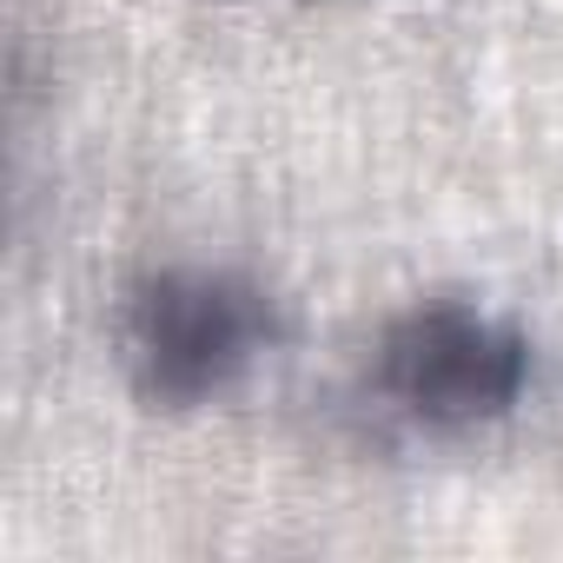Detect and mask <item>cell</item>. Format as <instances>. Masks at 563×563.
<instances>
[{
  "label": "cell",
  "instance_id": "6da1fadb",
  "mask_svg": "<svg viewBox=\"0 0 563 563\" xmlns=\"http://www.w3.org/2000/svg\"><path fill=\"white\" fill-rule=\"evenodd\" d=\"M120 345L133 385L153 405L186 411L219 398L272 345V299L225 265H159L126 292Z\"/></svg>",
  "mask_w": 563,
  "mask_h": 563
},
{
  "label": "cell",
  "instance_id": "7a4b0ae2",
  "mask_svg": "<svg viewBox=\"0 0 563 563\" xmlns=\"http://www.w3.org/2000/svg\"><path fill=\"white\" fill-rule=\"evenodd\" d=\"M530 385V339L471 299H418L378 339V391L424 431L497 424Z\"/></svg>",
  "mask_w": 563,
  "mask_h": 563
}]
</instances>
